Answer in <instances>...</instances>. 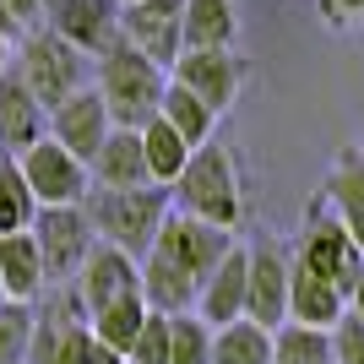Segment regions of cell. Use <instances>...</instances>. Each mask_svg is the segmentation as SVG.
<instances>
[{
  "label": "cell",
  "instance_id": "25",
  "mask_svg": "<svg viewBox=\"0 0 364 364\" xmlns=\"http://www.w3.org/2000/svg\"><path fill=\"white\" fill-rule=\"evenodd\" d=\"M158 114H164L174 131H180L191 147H201V141H213V125H218V114L207 104H201L191 87H180V82H168L164 87V98H158Z\"/></svg>",
  "mask_w": 364,
  "mask_h": 364
},
{
  "label": "cell",
  "instance_id": "19",
  "mask_svg": "<svg viewBox=\"0 0 364 364\" xmlns=\"http://www.w3.org/2000/svg\"><path fill=\"white\" fill-rule=\"evenodd\" d=\"M0 289H6V299H38V289H49L33 228L0 234Z\"/></svg>",
  "mask_w": 364,
  "mask_h": 364
},
{
  "label": "cell",
  "instance_id": "16",
  "mask_svg": "<svg viewBox=\"0 0 364 364\" xmlns=\"http://www.w3.org/2000/svg\"><path fill=\"white\" fill-rule=\"evenodd\" d=\"M245 261H250V250H245V245H228L223 261L207 272V283H201V294H196V316L207 321V326H223V321L245 316Z\"/></svg>",
  "mask_w": 364,
  "mask_h": 364
},
{
  "label": "cell",
  "instance_id": "31",
  "mask_svg": "<svg viewBox=\"0 0 364 364\" xmlns=\"http://www.w3.org/2000/svg\"><path fill=\"white\" fill-rule=\"evenodd\" d=\"M332 359L337 364H364V316L343 310L332 326Z\"/></svg>",
  "mask_w": 364,
  "mask_h": 364
},
{
  "label": "cell",
  "instance_id": "33",
  "mask_svg": "<svg viewBox=\"0 0 364 364\" xmlns=\"http://www.w3.org/2000/svg\"><path fill=\"white\" fill-rule=\"evenodd\" d=\"M332 16H364V0H326Z\"/></svg>",
  "mask_w": 364,
  "mask_h": 364
},
{
  "label": "cell",
  "instance_id": "1",
  "mask_svg": "<svg viewBox=\"0 0 364 364\" xmlns=\"http://www.w3.org/2000/svg\"><path fill=\"white\" fill-rule=\"evenodd\" d=\"M234 245V228H218V223H201V218L168 207L158 240L147 245L141 256V299L164 316H180V310H196V294L207 283L223 250Z\"/></svg>",
  "mask_w": 364,
  "mask_h": 364
},
{
  "label": "cell",
  "instance_id": "27",
  "mask_svg": "<svg viewBox=\"0 0 364 364\" xmlns=\"http://www.w3.org/2000/svg\"><path fill=\"white\" fill-rule=\"evenodd\" d=\"M33 213H38V196L28 191L16 158H0V234H16V228H33Z\"/></svg>",
  "mask_w": 364,
  "mask_h": 364
},
{
  "label": "cell",
  "instance_id": "24",
  "mask_svg": "<svg viewBox=\"0 0 364 364\" xmlns=\"http://www.w3.org/2000/svg\"><path fill=\"white\" fill-rule=\"evenodd\" d=\"M272 364H337L332 359V332L326 326H304V321L272 326Z\"/></svg>",
  "mask_w": 364,
  "mask_h": 364
},
{
  "label": "cell",
  "instance_id": "38",
  "mask_svg": "<svg viewBox=\"0 0 364 364\" xmlns=\"http://www.w3.org/2000/svg\"><path fill=\"white\" fill-rule=\"evenodd\" d=\"M0 299H6V289H0Z\"/></svg>",
  "mask_w": 364,
  "mask_h": 364
},
{
  "label": "cell",
  "instance_id": "28",
  "mask_svg": "<svg viewBox=\"0 0 364 364\" xmlns=\"http://www.w3.org/2000/svg\"><path fill=\"white\" fill-rule=\"evenodd\" d=\"M168 364H213V326L196 310L168 316Z\"/></svg>",
  "mask_w": 364,
  "mask_h": 364
},
{
  "label": "cell",
  "instance_id": "8",
  "mask_svg": "<svg viewBox=\"0 0 364 364\" xmlns=\"http://www.w3.org/2000/svg\"><path fill=\"white\" fill-rule=\"evenodd\" d=\"M120 38L168 71L185 49V0H120Z\"/></svg>",
  "mask_w": 364,
  "mask_h": 364
},
{
  "label": "cell",
  "instance_id": "32",
  "mask_svg": "<svg viewBox=\"0 0 364 364\" xmlns=\"http://www.w3.org/2000/svg\"><path fill=\"white\" fill-rule=\"evenodd\" d=\"M6 6H11L16 28H38V22H44V6H38V0H6Z\"/></svg>",
  "mask_w": 364,
  "mask_h": 364
},
{
  "label": "cell",
  "instance_id": "13",
  "mask_svg": "<svg viewBox=\"0 0 364 364\" xmlns=\"http://www.w3.org/2000/svg\"><path fill=\"white\" fill-rule=\"evenodd\" d=\"M44 22L60 33L65 44H76L87 60H98L114 38H120V0H55Z\"/></svg>",
  "mask_w": 364,
  "mask_h": 364
},
{
  "label": "cell",
  "instance_id": "36",
  "mask_svg": "<svg viewBox=\"0 0 364 364\" xmlns=\"http://www.w3.org/2000/svg\"><path fill=\"white\" fill-rule=\"evenodd\" d=\"M11 44H16V38H6V33H0V71L11 65Z\"/></svg>",
  "mask_w": 364,
  "mask_h": 364
},
{
  "label": "cell",
  "instance_id": "12",
  "mask_svg": "<svg viewBox=\"0 0 364 364\" xmlns=\"http://www.w3.org/2000/svg\"><path fill=\"white\" fill-rule=\"evenodd\" d=\"M250 261H245V316L261 321V326H283L289 321V250L272 240L245 245Z\"/></svg>",
  "mask_w": 364,
  "mask_h": 364
},
{
  "label": "cell",
  "instance_id": "10",
  "mask_svg": "<svg viewBox=\"0 0 364 364\" xmlns=\"http://www.w3.org/2000/svg\"><path fill=\"white\" fill-rule=\"evenodd\" d=\"M168 82H180L201 98V104L223 114L234 109L240 98V82H245V60L234 55V44H218V49H180V60L168 65Z\"/></svg>",
  "mask_w": 364,
  "mask_h": 364
},
{
  "label": "cell",
  "instance_id": "14",
  "mask_svg": "<svg viewBox=\"0 0 364 364\" xmlns=\"http://www.w3.org/2000/svg\"><path fill=\"white\" fill-rule=\"evenodd\" d=\"M109 131H114V120H109L98 87H76L71 98H60V104L49 109V136L60 141L65 152H76L82 164H92V152L104 147Z\"/></svg>",
  "mask_w": 364,
  "mask_h": 364
},
{
  "label": "cell",
  "instance_id": "30",
  "mask_svg": "<svg viewBox=\"0 0 364 364\" xmlns=\"http://www.w3.org/2000/svg\"><path fill=\"white\" fill-rule=\"evenodd\" d=\"M125 364H168V316L164 310H147L141 332L125 348Z\"/></svg>",
  "mask_w": 364,
  "mask_h": 364
},
{
  "label": "cell",
  "instance_id": "22",
  "mask_svg": "<svg viewBox=\"0 0 364 364\" xmlns=\"http://www.w3.org/2000/svg\"><path fill=\"white\" fill-rule=\"evenodd\" d=\"M136 131H141V158H147L152 185H174V180H180V168H185V158H191L196 147H191L164 114H152V120L136 125Z\"/></svg>",
  "mask_w": 364,
  "mask_h": 364
},
{
  "label": "cell",
  "instance_id": "6",
  "mask_svg": "<svg viewBox=\"0 0 364 364\" xmlns=\"http://www.w3.org/2000/svg\"><path fill=\"white\" fill-rule=\"evenodd\" d=\"M33 240H38V256H44V283H71L76 267L87 261L92 250V223L87 213H82V201H71V207H38L33 213Z\"/></svg>",
  "mask_w": 364,
  "mask_h": 364
},
{
  "label": "cell",
  "instance_id": "9",
  "mask_svg": "<svg viewBox=\"0 0 364 364\" xmlns=\"http://www.w3.org/2000/svg\"><path fill=\"white\" fill-rule=\"evenodd\" d=\"M294 261H299V267H310L316 277H326V283H337L343 294H348L353 283H359V272H364V250L353 245V234L337 223L332 213H316L310 223H304Z\"/></svg>",
  "mask_w": 364,
  "mask_h": 364
},
{
  "label": "cell",
  "instance_id": "20",
  "mask_svg": "<svg viewBox=\"0 0 364 364\" xmlns=\"http://www.w3.org/2000/svg\"><path fill=\"white\" fill-rule=\"evenodd\" d=\"M326 213L353 234V245L364 250V152H343L326 174Z\"/></svg>",
  "mask_w": 364,
  "mask_h": 364
},
{
  "label": "cell",
  "instance_id": "7",
  "mask_svg": "<svg viewBox=\"0 0 364 364\" xmlns=\"http://www.w3.org/2000/svg\"><path fill=\"white\" fill-rule=\"evenodd\" d=\"M16 168H22L28 191L38 196V207H71V201H82L92 191L87 164L76 152H65L55 136H38L33 147H22L16 152Z\"/></svg>",
  "mask_w": 364,
  "mask_h": 364
},
{
  "label": "cell",
  "instance_id": "4",
  "mask_svg": "<svg viewBox=\"0 0 364 364\" xmlns=\"http://www.w3.org/2000/svg\"><path fill=\"white\" fill-rule=\"evenodd\" d=\"M168 201L180 213L201 218V223H218V228H234L245 218V196H240V168L218 141H201L191 158H185L180 180L168 185Z\"/></svg>",
  "mask_w": 364,
  "mask_h": 364
},
{
  "label": "cell",
  "instance_id": "21",
  "mask_svg": "<svg viewBox=\"0 0 364 364\" xmlns=\"http://www.w3.org/2000/svg\"><path fill=\"white\" fill-rule=\"evenodd\" d=\"M213 364H272V326L250 316L213 326Z\"/></svg>",
  "mask_w": 364,
  "mask_h": 364
},
{
  "label": "cell",
  "instance_id": "29",
  "mask_svg": "<svg viewBox=\"0 0 364 364\" xmlns=\"http://www.w3.org/2000/svg\"><path fill=\"white\" fill-rule=\"evenodd\" d=\"M33 310L28 299H0V364H28L33 343Z\"/></svg>",
  "mask_w": 364,
  "mask_h": 364
},
{
  "label": "cell",
  "instance_id": "15",
  "mask_svg": "<svg viewBox=\"0 0 364 364\" xmlns=\"http://www.w3.org/2000/svg\"><path fill=\"white\" fill-rule=\"evenodd\" d=\"M38 136H49V109L38 104V98L16 82V71L6 65V71H0V152L16 158V152L33 147Z\"/></svg>",
  "mask_w": 364,
  "mask_h": 364
},
{
  "label": "cell",
  "instance_id": "11",
  "mask_svg": "<svg viewBox=\"0 0 364 364\" xmlns=\"http://www.w3.org/2000/svg\"><path fill=\"white\" fill-rule=\"evenodd\" d=\"M71 294H76V304H82L87 316L104 310V304H114V299H125V294H141V261L125 256L120 245L92 240L87 261H82L76 277H71Z\"/></svg>",
  "mask_w": 364,
  "mask_h": 364
},
{
  "label": "cell",
  "instance_id": "2",
  "mask_svg": "<svg viewBox=\"0 0 364 364\" xmlns=\"http://www.w3.org/2000/svg\"><path fill=\"white\" fill-rule=\"evenodd\" d=\"M168 185H131V191H109V185H92L82 196V213H87L92 234L104 245H120L125 256H147V245L158 240V228L168 218Z\"/></svg>",
  "mask_w": 364,
  "mask_h": 364
},
{
  "label": "cell",
  "instance_id": "26",
  "mask_svg": "<svg viewBox=\"0 0 364 364\" xmlns=\"http://www.w3.org/2000/svg\"><path fill=\"white\" fill-rule=\"evenodd\" d=\"M147 310H152V304L141 299V294H125V299L104 304V310H92V316H87V326H92V337H98V343H109L114 353H125V348H131V337L141 332Z\"/></svg>",
  "mask_w": 364,
  "mask_h": 364
},
{
  "label": "cell",
  "instance_id": "39",
  "mask_svg": "<svg viewBox=\"0 0 364 364\" xmlns=\"http://www.w3.org/2000/svg\"><path fill=\"white\" fill-rule=\"evenodd\" d=\"M0 158H6V152H0Z\"/></svg>",
  "mask_w": 364,
  "mask_h": 364
},
{
  "label": "cell",
  "instance_id": "5",
  "mask_svg": "<svg viewBox=\"0 0 364 364\" xmlns=\"http://www.w3.org/2000/svg\"><path fill=\"white\" fill-rule=\"evenodd\" d=\"M11 71H16V82H22L44 109H55L60 98H71L76 87H87V55H82L76 44H65L49 22L16 33Z\"/></svg>",
  "mask_w": 364,
  "mask_h": 364
},
{
  "label": "cell",
  "instance_id": "17",
  "mask_svg": "<svg viewBox=\"0 0 364 364\" xmlns=\"http://www.w3.org/2000/svg\"><path fill=\"white\" fill-rule=\"evenodd\" d=\"M87 174H92V185H109V191L152 185V174H147V158H141V131H131V125H114V131L104 136V147L92 152Z\"/></svg>",
  "mask_w": 364,
  "mask_h": 364
},
{
  "label": "cell",
  "instance_id": "37",
  "mask_svg": "<svg viewBox=\"0 0 364 364\" xmlns=\"http://www.w3.org/2000/svg\"><path fill=\"white\" fill-rule=\"evenodd\" d=\"M38 6H44V11H49V6H55V0H38Z\"/></svg>",
  "mask_w": 364,
  "mask_h": 364
},
{
  "label": "cell",
  "instance_id": "34",
  "mask_svg": "<svg viewBox=\"0 0 364 364\" xmlns=\"http://www.w3.org/2000/svg\"><path fill=\"white\" fill-rule=\"evenodd\" d=\"M0 33H6V38H16V33H22V28H16V16H11V6H6V0H0Z\"/></svg>",
  "mask_w": 364,
  "mask_h": 364
},
{
  "label": "cell",
  "instance_id": "23",
  "mask_svg": "<svg viewBox=\"0 0 364 364\" xmlns=\"http://www.w3.org/2000/svg\"><path fill=\"white\" fill-rule=\"evenodd\" d=\"M234 33H240L234 0H185V49L234 44Z\"/></svg>",
  "mask_w": 364,
  "mask_h": 364
},
{
  "label": "cell",
  "instance_id": "3",
  "mask_svg": "<svg viewBox=\"0 0 364 364\" xmlns=\"http://www.w3.org/2000/svg\"><path fill=\"white\" fill-rule=\"evenodd\" d=\"M92 87H98V98H104L109 120L136 131V125H147L152 114H158V98H164V87H168V71L158 60H147L136 44L114 38V44L92 60Z\"/></svg>",
  "mask_w": 364,
  "mask_h": 364
},
{
  "label": "cell",
  "instance_id": "18",
  "mask_svg": "<svg viewBox=\"0 0 364 364\" xmlns=\"http://www.w3.org/2000/svg\"><path fill=\"white\" fill-rule=\"evenodd\" d=\"M343 310H348V294L337 289V283H326V277H316L310 267H299V261L289 256V321L326 326V332H332Z\"/></svg>",
  "mask_w": 364,
  "mask_h": 364
},
{
  "label": "cell",
  "instance_id": "35",
  "mask_svg": "<svg viewBox=\"0 0 364 364\" xmlns=\"http://www.w3.org/2000/svg\"><path fill=\"white\" fill-rule=\"evenodd\" d=\"M348 310H353V316H364V272H359V283L348 289Z\"/></svg>",
  "mask_w": 364,
  "mask_h": 364
}]
</instances>
